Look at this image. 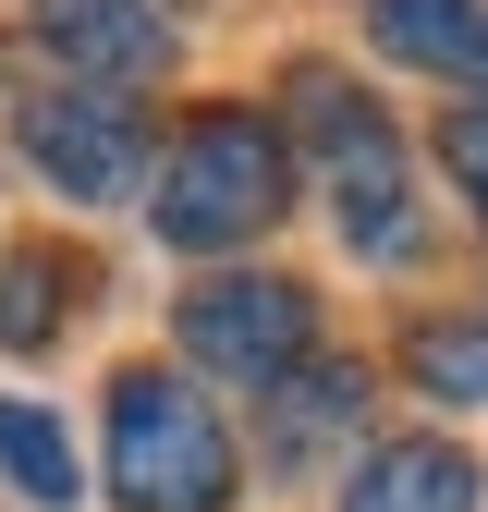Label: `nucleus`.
I'll return each instance as SVG.
<instances>
[{
	"instance_id": "obj_1",
	"label": "nucleus",
	"mask_w": 488,
	"mask_h": 512,
	"mask_svg": "<svg viewBox=\"0 0 488 512\" xmlns=\"http://www.w3.org/2000/svg\"><path fill=\"white\" fill-rule=\"evenodd\" d=\"M281 196H293V171H281V135L257 110H208V122H183L171 135V159H159V232L171 244H196V256H220V244H257L269 220H281Z\"/></svg>"
},
{
	"instance_id": "obj_2",
	"label": "nucleus",
	"mask_w": 488,
	"mask_h": 512,
	"mask_svg": "<svg viewBox=\"0 0 488 512\" xmlns=\"http://www.w3.org/2000/svg\"><path fill=\"white\" fill-rule=\"evenodd\" d=\"M110 488L122 512H220L232 500V439L220 415L159 366H122L110 378Z\"/></svg>"
},
{
	"instance_id": "obj_3",
	"label": "nucleus",
	"mask_w": 488,
	"mask_h": 512,
	"mask_svg": "<svg viewBox=\"0 0 488 512\" xmlns=\"http://www.w3.org/2000/svg\"><path fill=\"white\" fill-rule=\"evenodd\" d=\"M305 330H318V305L305 281H269V269H232V281H196L183 293V354L244 378V391H269V378L305 366Z\"/></svg>"
},
{
	"instance_id": "obj_4",
	"label": "nucleus",
	"mask_w": 488,
	"mask_h": 512,
	"mask_svg": "<svg viewBox=\"0 0 488 512\" xmlns=\"http://www.w3.org/2000/svg\"><path fill=\"white\" fill-rule=\"evenodd\" d=\"M293 98H305V135L330 147V208H342V244L391 256V244H403V147H391V122H379V110H354L330 74H305Z\"/></svg>"
},
{
	"instance_id": "obj_5",
	"label": "nucleus",
	"mask_w": 488,
	"mask_h": 512,
	"mask_svg": "<svg viewBox=\"0 0 488 512\" xmlns=\"http://www.w3.org/2000/svg\"><path fill=\"white\" fill-rule=\"evenodd\" d=\"M25 159L61 183V196H135V171H147V122H135V98H25Z\"/></svg>"
},
{
	"instance_id": "obj_6",
	"label": "nucleus",
	"mask_w": 488,
	"mask_h": 512,
	"mask_svg": "<svg viewBox=\"0 0 488 512\" xmlns=\"http://www.w3.org/2000/svg\"><path fill=\"white\" fill-rule=\"evenodd\" d=\"M37 37L74 61V74H98V86H147L171 61L159 0H37Z\"/></svg>"
},
{
	"instance_id": "obj_7",
	"label": "nucleus",
	"mask_w": 488,
	"mask_h": 512,
	"mask_svg": "<svg viewBox=\"0 0 488 512\" xmlns=\"http://www.w3.org/2000/svg\"><path fill=\"white\" fill-rule=\"evenodd\" d=\"M342 512H476V464L452 439H379V452L354 464Z\"/></svg>"
},
{
	"instance_id": "obj_8",
	"label": "nucleus",
	"mask_w": 488,
	"mask_h": 512,
	"mask_svg": "<svg viewBox=\"0 0 488 512\" xmlns=\"http://www.w3.org/2000/svg\"><path fill=\"white\" fill-rule=\"evenodd\" d=\"M269 391H281V427H269V464H318L330 439L354 427L366 378H354V366H293V378H269Z\"/></svg>"
},
{
	"instance_id": "obj_9",
	"label": "nucleus",
	"mask_w": 488,
	"mask_h": 512,
	"mask_svg": "<svg viewBox=\"0 0 488 512\" xmlns=\"http://www.w3.org/2000/svg\"><path fill=\"white\" fill-rule=\"evenodd\" d=\"M0 476H13L37 512H74V500H86L74 439H61V415H37V403H0Z\"/></svg>"
},
{
	"instance_id": "obj_10",
	"label": "nucleus",
	"mask_w": 488,
	"mask_h": 512,
	"mask_svg": "<svg viewBox=\"0 0 488 512\" xmlns=\"http://www.w3.org/2000/svg\"><path fill=\"white\" fill-rule=\"evenodd\" d=\"M366 37L391 61H427V74H452L476 49V0H366Z\"/></svg>"
},
{
	"instance_id": "obj_11",
	"label": "nucleus",
	"mask_w": 488,
	"mask_h": 512,
	"mask_svg": "<svg viewBox=\"0 0 488 512\" xmlns=\"http://www.w3.org/2000/svg\"><path fill=\"white\" fill-rule=\"evenodd\" d=\"M403 366H415V391H440V403H488V317H427L403 342Z\"/></svg>"
},
{
	"instance_id": "obj_12",
	"label": "nucleus",
	"mask_w": 488,
	"mask_h": 512,
	"mask_svg": "<svg viewBox=\"0 0 488 512\" xmlns=\"http://www.w3.org/2000/svg\"><path fill=\"white\" fill-rule=\"evenodd\" d=\"M61 330V256L49 244H25V256H0V342H49Z\"/></svg>"
},
{
	"instance_id": "obj_13",
	"label": "nucleus",
	"mask_w": 488,
	"mask_h": 512,
	"mask_svg": "<svg viewBox=\"0 0 488 512\" xmlns=\"http://www.w3.org/2000/svg\"><path fill=\"white\" fill-rule=\"evenodd\" d=\"M440 159H452V183H476V220H488V98L440 122Z\"/></svg>"
},
{
	"instance_id": "obj_14",
	"label": "nucleus",
	"mask_w": 488,
	"mask_h": 512,
	"mask_svg": "<svg viewBox=\"0 0 488 512\" xmlns=\"http://www.w3.org/2000/svg\"><path fill=\"white\" fill-rule=\"evenodd\" d=\"M464 61H476V74H488V13H476V49H464Z\"/></svg>"
}]
</instances>
